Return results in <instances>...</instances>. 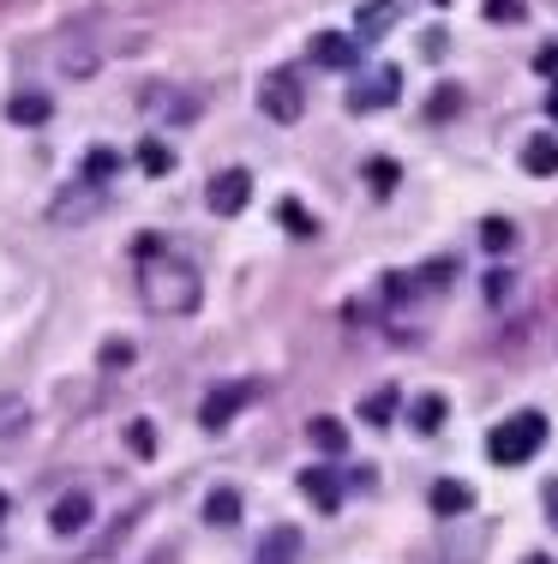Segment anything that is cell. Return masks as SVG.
Instances as JSON below:
<instances>
[{"label":"cell","mask_w":558,"mask_h":564,"mask_svg":"<svg viewBox=\"0 0 558 564\" xmlns=\"http://www.w3.org/2000/svg\"><path fill=\"white\" fill-rule=\"evenodd\" d=\"M139 301L151 318H186L198 313V301H205V282L186 259H168V247L156 252V259H139Z\"/></svg>","instance_id":"obj_1"},{"label":"cell","mask_w":558,"mask_h":564,"mask_svg":"<svg viewBox=\"0 0 558 564\" xmlns=\"http://www.w3.org/2000/svg\"><path fill=\"white\" fill-rule=\"evenodd\" d=\"M540 445H547V414H535V409L511 414V421H499L493 433H486V456H493L499 468H523L528 456H540Z\"/></svg>","instance_id":"obj_2"},{"label":"cell","mask_w":558,"mask_h":564,"mask_svg":"<svg viewBox=\"0 0 558 564\" xmlns=\"http://www.w3.org/2000/svg\"><path fill=\"white\" fill-rule=\"evenodd\" d=\"M48 66H55L61 78H90L102 66V43L85 24H73V31H61L55 43H48Z\"/></svg>","instance_id":"obj_3"},{"label":"cell","mask_w":558,"mask_h":564,"mask_svg":"<svg viewBox=\"0 0 558 564\" xmlns=\"http://www.w3.org/2000/svg\"><path fill=\"white\" fill-rule=\"evenodd\" d=\"M102 210V186H90V181H66L55 198H48V223L55 228H78V223H90Z\"/></svg>","instance_id":"obj_4"},{"label":"cell","mask_w":558,"mask_h":564,"mask_svg":"<svg viewBox=\"0 0 558 564\" xmlns=\"http://www.w3.org/2000/svg\"><path fill=\"white\" fill-rule=\"evenodd\" d=\"M259 109L276 120V127H288V120H300L307 115V90H300V78L295 73H271L259 85Z\"/></svg>","instance_id":"obj_5"},{"label":"cell","mask_w":558,"mask_h":564,"mask_svg":"<svg viewBox=\"0 0 558 564\" xmlns=\"http://www.w3.org/2000/svg\"><path fill=\"white\" fill-rule=\"evenodd\" d=\"M205 205L210 217H241V210L252 205V174L247 169H222L205 181Z\"/></svg>","instance_id":"obj_6"},{"label":"cell","mask_w":558,"mask_h":564,"mask_svg":"<svg viewBox=\"0 0 558 564\" xmlns=\"http://www.w3.org/2000/svg\"><path fill=\"white\" fill-rule=\"evenodd\" d=\"M247 402H252V384H217V391L198 402V426H205V433H222Z\"/></svg>","instance_id":"obj_7"},{"label":"cell","mask_w":558,"mask_h":564,"mask_svg":"<svg viewBox=\"0 0 558 564\" xmlns=\"http://www.w3.org/2000/svg\"><path fill=\"white\" fill-rule=\"evenodd\" d=\"M396 97H403V73H396V66H384V73H372V78H361V85L349 90V109L354 115H372V109H391Z\"/></svg>","instance_id":"obj_8"},{"label":"cell","mask_w":558,"mask_h":564,"mask_svg":"<svg viewBox=\"0 0 558 564\" xmlns=\"http://www.w3.org/2000/svg\"><path fill=\"white\" fill-rule=\"evenodd\" d=\"M90 517H97V499H90V492H61L55 505H48V529L55 534H85L90 529Z\"/></svg>","instance_id":"obj_9"},{"label":"cell","mask_w":558,"mask_h":564,"mask_svg":"<svg viewBox=\"0 0 558 564\" xmlns=\"http://www.w3.org/2000/svg\"><path fill=\"white\" fill-rule=\"evenodd\" d=\"M7 120H12V127H48V120H55V97L36 90V85L12 90V97H7Z\"/></svg>","instance_id":"obj_10"},{"label":"cell","mask_w":558,"mask_h":564,"mask_svg":"<svg viewBox=\"0 0 558 564\" xmlns=\"http://www.w3.org/2000/svg\"><path fill=\"white\" fill-rule=\"evenodd\" d=\"M354 55H361V36H342V31H318V36H313V66H330V73H349Z\"/></svg>","instance_id":"obj_11"},{"label":"cell","mask_w":558,"mask_h":564,"mask_svg":"<svg viewBox=\"0 0 558 564\" xmlns=\"http://www.w3.org/2000/svg\"><path fill=\"white\" fill-rule=\"evenodd\" d=\"M300 492L313 499V510H337L342 505V480H337V468H300Z\"/></svg>","instance_id":"obj_12"},{"label":"cell","mask_w":558,"mask_h":564,"mask_svg":"<svg viewBox=\"0 0 558 564\" xmlns=\"http://www.w3.org/2000/svg\"><path fill=\"white\" fill-rule=\"evenodd\" d=\"M427 505H433V517H469V510H474V492L462 487V480H433Z\"/></svg>","instance_id":"obj_13"},{"label":"cell","mask_w":558,"mask_h":564,"mask_svg":"<svg viewBox=\"0 0 558 564\" xmlns=\"http://www.w3.org/2000/svg\"><path fill=\"white\" fill-rule=\"evenodd\" d=\"M523 169L528 174H558V132H528V144H523Z\"/></svg>","instance_id":"obj_14"},{"label":"cell","mask_w":558,"mask_h":564,"mask_svg":"<svg viewBox=\"0 0 558 564\" xmlns=\"http://www.w3.org/2000/svg\"><path fill=\"white\" fill-rule=\"evenodd\" d=\"M295 558H300V529H271L252 553V564H295Z\"/></svg>","instance_id":"obj_15"},{"label":"cell","mask_w":558,"mask_h":564,"mask_svg":"<svg viewBox=\"0 0 558 564\" xmlns=\"http://www.w3.org/2000/svg\"><path fill=\"white\" fill-rule=\"evenodd\" d=\"M307 438H313V451H325V456H342V451H349V426H342L337 414H313V421H307Z\"/></svg>","instance_id":"obj_16"},{"label":"cell","mask_w":558,"mask_h":564,"mask_svg":"<svg viewBox=\"0 0 558 564\" xmlns=\"http://www.w3.org/2000/svg\"><path fill=\"white\" fill-rule=\"evenodd\" d=\"M241 492L234 487H210V499H205V522L210 529H234V522H241Z\"/></svg>","instance_id":"obj_17"},{"label":"cell","mask_w":558,"mask_h":564,"mask_svg":"<svg viewBox=\"0 0 558 564\" xmlns=\"http://www.w3.org/2000/svg\"><path fill=\"white\" fill-rule=\"evenodd\" d=\"M396 409H403V391H396V384H384V391H366V397H361V421H366V426H391Z\"/></svg>","instance_id":"obj_18"},{"label":"cell","mask_w":558,"mask_h":564,"mask_svg":"<svg viewBox=\"0 0 558 564\" xmlns=\"http://www.w3.org/2000/svg\"><path fill=\"white\" fill-rule=\"evenodd\" d=\"M396 19H403V0H366V7H361V43L384 36Z\"/></svg>","instance_id":"obj_19"},{"label":"cell","mask_w":558,"mask_h":564,"mask_svg":"<svg viewBox=\"0 0 558 564\" xmlns=\"http://www.w3.org/2000/svg\"><path fill=\"white\" fill-rule=\"evenodd\" d=\"M114 174H121V151H109V144H90V151H85V174H78V181L109 186Z\"/></svg>","instance_id":"obj_20"},{"label":"cell","mask_w":558,"mask_h":564,"mask_svg":"<svg viewBox=\"0 0 558 564\" xmlns=\"http://www.w3.org/2000/svg\"><path fill=\"white\" fill-rule=\"evenodd\" d=\"M408 421H415V433H438V426L450 421V402L438 397V391H427V397L415 402V409H408Z\"/></svg>","instance_id":"obj_21"},{"label":"cell","mask_w":558,"mask_h":564,"mask_svg":"<svg viewBox=\"0 0 558 564\" xmlns=\"http://www.w3.org/2000/svg\"><path fill=\"white\" fill-rule=\"evenodd\" d=\"M132 163H139L144 174H151V181H163V174H168V169H175V151H168V144H163V139H144V144H139V151H132Z\"/></svg>","instance_id":"obj_22"},{"label":"cell","mask_w":558,"mask_h":564,"mask_svg":"<svg viewBox=\"0 0 558 564\" xmlns=\"http://www.w3.org/2000/svg\"><path fill=\"white\" fill-rule=\"evenodd\" d=\"M396 181H403V163H396V156H372V163H366V186H372L379 198H391Z\"/></svg>","instance_id":"obj_23"},{"label":"cell","mask_w":558,"mask_h":564,"mask_svg":"<svg viewBox=\"0 0 558 564\" xmlns=\"http://www.w3.org/2000/svg\"><path fill=\"white\" fill-rule=\"evenodd\" d=\"M276 223L288 228V235H300V240H313L318 235V223H313V210L300 205V198H283V205H276Z\"/></svg>","instance_id":"obj_24"},{"label":"cell","mask_w":558,"mask_h":564,"mask_svg":"<svg viewBox=\"0 0 558 564\" xmlns=\"http://www.w3.org/2000/svg\"><path fill=\"white\" fill-rule=\"evenodd\" d=\"M481 247H486V252H511V247H516V228L504 223V217H486V223H481Z\"/></svg>","instance_id":"obj_25"},{"label":"cell","mask_w":558,"mask_h":564,"mask_svg":"<svg viewBox=\"0 0 558 564\" xmlns=\"http://www.w3.org/2000/svg\"><path fill=\"white\" fill-rule=\"evenodd\" d=\"M127 445H132V456H156V426L151 421H132L127 426Z\"/></svg>","instance_id":"obj_26"},{"label":"cell","mask_w":558,"mask_h":564,"mask_svg":"<svg viewBox=\"0 0 558 564\" xmlns=\"http://www.w3.org/2000/svg\"><path fill=\"white\" fill-rule=\"evenodd\" d=\"M457 109H462V90H457V85H445V90H438V97L427 102V120H450Z\"/></svg>","instance_id":"obj_27"},{"label":"cell","mask_w":558,"mask_h":564,"mask_svg":"<svg viewBox=\"0 0 558 564\" xmlns=\"http://www.w3.org/2000/svg\"><path fill=\"white\" fill-rule=\"evenodd\" d=\"M24 414H31V409H24V402L19 397H7V402H0V433H24Z\"/></svg>","instance_id":"obj_28"},{"label":"cell","mask_w":558,"mask_h":564,"mask_svg":"<svg viewBox=\"0 0 558 564\" xmlns=\"http://www.w3.org/2000/svg\"><path fill=\"white\" fill-rule=\"evenodd\" d=\"M523 0H486V19H493V24H516V19H523Z\"/></svg>","instance_id":"obj_29"},{"label":"cell","mask_w":558,"mask_h":564,"mask_svg":"<svg viewBox=\"0 0 558 564\" xmlns=\"http://www.w3.org/2000/svg\"><path fill=\"white\" fill-rule=\"evenodd\" d=\"M535 73L540 78H558V43H540L535 48Z\"/></svg>","instance_id":"obj_30"},{"label":"cell","mask_w":558,"mask_h":564,"mask_svg":"<svg viewBox=\"0 0 558 564\" xmlns=\"http://www.w3.org/2000/svg\"><path fill=\"white\" fill-rule=\"evenodd\" d=\"M102 360H109V367H127L132 348H127V343H109V348H102Z\"/></svg>","instance_id":"obj_31"},{"label":"cell","mask_w":558,"mask_h":564,"mask_svg":"<svg viewBox=\"0 0 558 564\" xmlns=\"http://www.w3.org/2000/svg\"><path fill=\"white\" fill-rule=\"evenodd\" d=\"M547 517H552V529H558V480H547Z\"/></svg>","instance_id":"obj_32"},{"label":"cell","mask_w":558,"mask_h":564,"mask_svg":"<svg viewBox=\"0 0 558 564\" xmlns=\"http://www.w3.org/2000/svg\"><path fill=\"white\" fill-rule=\"evenodd\" d=\"M547 115L558 120V78H552V90H547Z\"/></svg>","instance_id":"obj_33"},{"label":"cell","mask_w":558,"mask_h":564,"mask_svg":"<svg viewBox=\"0 0 558 564\" xmlns=\"http://www.w3.org/2000/svg\"><path fill=\"white\" fill-rule=\"evenodd\" d=\"M523 564H552V558H547V553H528V558H523Z\"/></svg>","instance_id":"obj_34"},{"label":"cell","mask_w":558,"mask_h":564,"mask_svg":"<svg viewBox=\"0 0 558 564\" xmlns=\"http://www.w3.org/2000/svg\"><path fill=\"white\" fill-rule=\"evenodd\" d=\"M7 510H12V505H7V492H0V522H7Z\"/></svg>","instance_id":"obj_35"},{"label":"cell","mask_w":558,"mask_h":564,"mask_svg":"<svg viewBox=\"0 0 558 564\" xmlns=\"http://www.w3.org/2000/svg\"><path fill=\"white\" fill-rule=\"evenodd\" d=\"M438 7H445V0H438Z\"/></svg>","instance_id":"obj_36"}]
</instances>
